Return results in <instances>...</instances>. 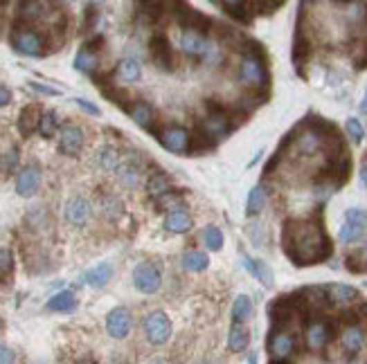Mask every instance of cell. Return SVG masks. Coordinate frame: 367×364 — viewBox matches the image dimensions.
I'll return each instance as SVG.
<instances>
[{
    "instance_id": "obj_29",
    "label": "cell",
    "mask_w": 367,
    "mask_h": 364,
    "mask_svg": "<svg viewBox=\"0 0 367 364\" xmlns=\"http://www.w3.org/2000/svg\"><path fill=\"white\" fill-rule=\"evenodd\" d=\"M118 75L122 81H127V84H133V81H138L142 77V66H140V61L138 59H122L118 63Z\"/></svg>"
},
{
    "instance_id": "obj_40",
    "label": "cell",
    "mask_w": 367,
    "mask_h": 364,
    "mask_svg": "<svg viewBox=\"0 0 367 364\" xmlns=\"http://www.w3.org/2000/svg\"><path fill=\"white\" fill-rule=\"evenodd\" d=\"M120 180L124 182V185H136V182H138V169H133V167H122L120 169Z\"/></svg>"
},
{
    "instance_id": "obj_24",
    "label": "cell",
    "mask_w": 367,
    "mask_h": 364,
    "mask_svg": "<svg viewBox=\"0 0 367 364\" xmlns=\"http://www.w3.org/2000/svg\"><path fill=\"white\" fill-rule=\"evenodd\" d=\"M111 277H113V268L109 266V263H100L97 268H93V270H88L86 275H84V281L91 288H104L106 284L111 281Z\"/></svg>"
},
{
    "instance_id": "obj_19",
    "label": "cell",
    "mask_w": 367,
    "mask_h": 364,
    "mask_svg": "<svg viewBox=\"0 0 367 364\" xmlns=\"http://www.w3.org/2000/svg\"><path fill=\"white\" fill-rule=\"evenodd\" d=\"M230 18H235L241 25L253 23V3H241V0H230V3H219Z\"/></svg>"
},
{
    "instance_id": "obj_20",
    "label": "cell",
    "mask_w": 367,
    "mask_h": 364,
    "mask_svg": "<svg viewBox=\"0 0 367 364\" xmlns=\"http://www.w3.org/2000/svg\"><path fill=\"white\" fill-rule=\"evenodd\" d=\"M97 41H93V43H86L82 50L77 52V57H75V68L79 70V72H86V75H91V72L97 68Z\"/></svg>"
},
{
    "instance_id": "obj_49",
    "label": "cell",
    "mask_w": 367,
    "mask_h": 364,
    "mask_svg": "<svg viewBox=\"0 0 367 364\" xmlns=\"http://www.w3.org/2000/svg\"><path fill=\"white\" fill-rule=\"evenodd\" d=\"M271 364H291L289 360H273Z\"/></svg>"
},
{
    "instance_id": "obj_32",
    "label": "cell",
    "mask_w": 367,
    "mask_h": 364,
    "mask_svg": "<svg viewBox=\"0 0 367 364\" xmlns=\"http://www.w3.org/2000/svg\"><path fill=\"white\" fill-rule=\"evenodd\" d=\"M203 241H205V248L212 250V252H219L223 248V234L219 227H205V232H203Z\"/></svg>"
},
{
    "instance_id": "obj_42",
    "label": "cell",
    "mask_w": 367,
    "mask_h": 364,
    "mask_svg": "<svg viewBox=\"0 0 367 364\" xmlns=\"http://www.w3.org/2000/svg\"><path fill=\"white\" fill-rule=\"evenodd\" d=\"M75 104H77L79 108H82V111H86L88 115H100V113H102L100 108H97L95 104L88 102V99H75Z\"/></svg>"
},
{
    "instance_id": "obj_8",
    "label": "cell",
    "mask_w": 367,
    "mask_h": 364,
    "mask_svg": "<svg viewBox=\"0 0 367 364\" xmlns=\"http://www.w3.org/2000/svg\"><path fill=\"white\" fill-rule=\"evenodd\" d=\"M181 12H174L176 14V21L181 23L183 30H194V32H208L210 30V25L212 21L205 14H201L199 9H192V7H187V5H176Z\"/></svg>"
},
{
    "instance_id": "obj_13",
    "label": "cell",
    "mask_w": 367,
    "mask_h": 364,
    "mask_svg": "<svg viewBox=\"0 0 367 364\" xmlns=\"http://www.w3.org/2000/svg\"><path fill=\"white\" fill-rule=\"evenodd\" d=\"M181 48L187 57L199 59V57H205V54H208L210 45H208V39H205V34L194 32V30H185L181 34Z\"/></svg>"
},
{
    "instance_id": "obj_22",
    "label": "cell",
    "mask_w": 367,
    "mask_h": 364,
    "mask_svg": "<svg viewBox=\"0 0 367 364\" xmlns=\"http://www.w3.org/2000/svg\"><path fill=\"white\" fill-rule=\"evenodd\" d=\"M241 261H244V268L250 272V275L262 281L266 288L273 286V272H271V268H268L264 261H257L253 257H248V254H246V257H241Z\"/></svg>"
},
{
    "instance_id": "obj_44",
    "label": "cell",
    "mask_w": 367,
    "mask_h": 364,
    "mask_svg": "<svg viewBox=\"0 0 367 364\" xmlns=\"http://www.w3.org/2000/svg\"><path fill=\"white\" fill-rule=\"evenodd\" d=\"M10 102H12V90L5 88V86H0V108H5Z\"/></svg>"
},
{
    "instance_id": "obj_23",
    "label": "cell",
    "mask_w": 367,
    "mask_h": 364,
    "mask_svg": "<svg viewBox=\"0 0 367 364\" xmlns=\"http://www.w3.org/2000/svg\"><path fill=\"white\" fill-rule=\"evenodd\" d=\"M75 306H77V299H75L73 290H61V293H57L50 299L46 308L52 313H70V311H75Z\"/></svg>"
},
{
    "instance_id": "obj_35",
    "label": "cell",
    "mask_w": 367,
    "mask_h": 364,
    "mask_svg": "<svg viewBox=\"0 0 367 364\" xmlns=\"http://www.w3.org/2000/svg\"><path fill=\"white\" fill-rule=\"evenodd\" d=\"M57 126H59V120H57V113H43L41 117V126H39V133L43 135V138H52V135L57 133Z\"/></svg>"
},
{
    "instance_id": "obj_38",
    "label": "cell",
    "mask_w": 367,
    "mask_h": 364,
    "mask_svg": "<svg viewBox=\"0 0 367 364\" xmlns=\"http://www.w3.org/2000/svg\"><path fill=\"white\" fill-rule=\"evenodd\" d=\"M345 223H352L356 227H367V212L365 209H358V207H352V209H347V214H345Z\"/></svg>"
},
{
    "instance_id": "obj_7",
    "label": "cell",
    "mask_w": 367,
    "mask_h": 364,
    "mask_svg": "<svg viewBox=\"0 0 367 364\" xmlns=\"http://www.w3.org/2000/svg\"><path fill=\"white\" fill-rule=\"evenodd\" d=\"M158 140L169 153H190L192 138L185 129H181V126H172V129L158 133Z\"/></svg>"
},
{
    "instance_id": "obj_30",
    "label": "cell",
    "mask_w": 367,
    "mask_h": 364,
    "mask_svg": "<svg viewBox=\"0 0 367 364\" xmlns=\"http://www.w3.org/2000/svg\"><path fill=\"white\" fill-rule=\"evenodd\" d=\"M210 266V259H208V254H203L199 250H187L183 254V268L185 270H190V272H203V270H208Z\"/></svg>"
},
{
    "instance_id": "obj_2",
    "label": "cell",
    "mask_w": 367,
    "mask_h": 364,
    "mask_svg": "<svg viewBox=\"0 0 367 364\" xmlns=\"http://www.w3.org/2000/svg\"><path fill=\"white\" fill-rule=\"evenodd\" d=\"M246 57L241 61V70H239V77H241V84L250 90H257V93H262L268 84V70H266V57L262 52V45L250 41V48L244 50Z\"/></svg>"
},
{
    "instance_id": "obj_43",
    "label": "cell",
    "mask_w": 367,
    "mask_h": 364,
    "mask_svg": "<svg viewBox=\"0 0 367 364\" xmlns=\"http://www.w3.org/2000/svg\"><path fill=\"white\" fill-rule=\"evenodd\" d=\"M30 88H34V90H37V93H41V95H50V97H57V95H61L57 88L41 86V84H37V81H30Z\"/></svg>"
},
{
    "instance_id": "obj_11",
    "label": "cell",
    "mask_w": 367,
    "mask_h": 364,
    "mask_svg": "<svg viewBox=\"0 0 367 364\" xmlns=\"http://www.w3.org/2000/svg\"><path fill=\"white\" fill-rule=\"evenodd\" d=\"M84 149V131L79 126H66L59 135V151L70 158H77Z\"/></svg>"
},
{
    "instance_id": "obj_10",
    "label": "cell",
    "mask_w": 367,
    "mask_h": 364,
    "mask_svg": "<svg viewBox=\"0 0 367 364\" xmlns=\"http://www.w3.org/2000/svg\"><path fill=\"white\" fill-rule=\"evenodd\" d=\"M106 331H109L111 338L115 340H124L131 331V315L127 308H113V311L106 315Z\"/></svg>"
},
{
    "instance_id": "obj_3",
    "label": "cell",
    "mask_w": 367,
    "mask_h": 364,
    "mask_svg": "<svg viewBox=\"0 0 367 364\" xmlns=\"http://www.w3.org/2000/svg\"><path fill=\"white\" fill-rule=\"evenodd\" d=\"M10 43H12V48L16 52L25 54V57H41L43 48H46V43H43V36L37 30H32L30 25H23V23H16L14 25L12 36H10Z\"/></svg>"
},
{
    "instance_id": "obj_37",
    "label": "cell",
    "mask_w": 367,
    "mask_h": 364,
    "mask_svg": "<svg viewBox=\"0 0 367 364\" xmlns=\"http://www.w3.org/2000/svg\"><path fill=\"white\" fill-rule=\"evenodd\" d=\"M361 234H363V227H356L352 223H345L343 227H340V232H338V239L343 241V243H352L356 239H361Z\"/></svg>"
},
{
    "instance_id": "obj_46",
    "label": "cell",
    "mask_w": 367,
    "mask_h": 364,
    "mask_svg": "<svg viewBox=\"0 0 367 364\" xmlns=\"http://www.w3.org/2000/svg\"><path fill=\"white\" fill-rule=\"evenodd\" d=\"M361 113L367 115V90H365V97H363V102H361Z\"/></svg>"
},
{
    "instance_id": "obj_16",
    "label": "cell",
    "mask_w": 367,
    "mask_h": 364,
    "mask_svg": "<svg viewBox=\"0 0 367 364\" xmlns=\"http://www.w3.org/2000/svg\"><path fill=\"white\" fill-rule=\"evenodd\" d=\"M66 218H68V223H73V225H84L88 218H91V203L82 196L70 198L66 203Z\"/></svg>"
},
{
    "instance_id": "obj_25",
    "label": "cell",
    "mask_w": 367,
    "mask_h": 364,
    "mask_svg": "<svg viewBox=\"0 0 367 364\" xmlns=\"http://www.w3.org/2000/svg\"><path fill=\"white\" fill-rule=\"evenodd\" d=\"M248 344H250L248 329H244V326H239V324H232V329L228 333V351L241 353V351H246Z\"/></svg>"
},
{
    "instance_id": "obj_47",
    "label": "cell",
    "mask_w": 367,
    "mask_h": 364,
    "mask_svg": "<svg viewBox=\"0 0 367 364\" xmlns=\"http://www.w3.org/2000/svg\"><path fill=\"white\" fill-rule=\"evenodd\" d=\"M149 364H172V362H167V360H160V358H158V360H151Z\"/></svg>"
},
{
    "instance_id": "obj_45",
    "label": "cell",
    "mask_w": 367,
    "mask_h": 364,
    "mask_svg": "<svg viewBox=\"0 0 367 364\" xmlns=\"http://www.w3.org/2000/svg\"><path fill=\"white\" fill-rule=\"evenodd\" d=\"M361 182H363V185H367V160L363 162V167H361Z\"/></svg>"
},
{
    "instance_id": "obj_6",
    "label": "cell",
    "mask_w": 367,
    "mask_h": 364,
    "mask_svg": "<svg viewBox=\"0 0 367 364\" xmlns=\"http://www.w3.org/2000/svg\"><path fill=\"white\" fill-rule=\"evenodd\" d=\"M163 284V275H160V270L154 266V263H140L133 270V286H136L140 293L145 295H154L156 290Z\"/></svg>"
},
{
    "instance_id": "obj_12",
    "label": "cell",
    "mask_w": 367,
    "mask_h": 364,
    "mask_svg": "<svg viewBox=\"0 0 367 364\" xmlns=\"http://www.w3.org/2000/svg\"><path fill=\"white\" fill-rule=\"evenodd\" d=\"M151 57H154L156 66L160 70H167V72L174 70V52L165 34H156L154 39H151Z\"/></svg>"
},
{
    "instance_id": "obj_28",
    "label": "cell",
    "mask_w": 367,
    "mask_h": 364,
    "mask_svg": "<svg viewBox=\"0 0 367 364\" xmlns=\"http://www.w3.org/2000/svg\"><path fill=\"white\" fill-rule=\"evenodd\" d=\"M129 115L142 129H151V124H154V108L145 102H136L133 106H129Z\"/></svg>"
},
{
    "instance_id": "obj_27",
    "label": "cell",
    "mask_w": 367,
    "mask_h": 364,
    "mask_svg": "<svg viewBox=\"0 0 367 364\" xmlns=\"http://www.w3.org/2000/svg\"><path fill=\"white\" fill-rule=\"evenodd\" d=\"M327 295L334 304H349V302H356L358 297V290L352 286H343V284H334V286H327Z\"/></svg>"
},
{
    "instance_id": "obj_5",
    "label": "cell",
    "mask_w": 367,
    "mask_h": 364,
    "mask_svg": "<svg viewBox=\"0 0 367 364\" xmlns=\"http://www.w3.org/2000/svg\"><path fill=\"white\" fill-rule=\"evenodd\" d=\"M145 335L151 344L156 347H163L172 338V322H169L167 313L163 311H154L145 317Z\"/></svg>"
},
{
    "instance_id": "obj_14",
    "label": "cell",
    "mask_w": 367,
    "mask_h": 364,
    "mask_svg": "<svg viewBox=\"0 0 367 364\" xmlns=\"http://www.w3.org/2000/svg\"><path fill=\"white\" fill-rule=\"evenodd\" d=\"M331 335H334V331H331V324L327 322H313L309 329H307V344L311 351H320L325 349L327 344L331 342Z\"/></svg>"
},
{
    "instance_id": "obj_34",
    "label": "cell",
    "mask_w": 367,
    "mask_h": 364,
    "mask_svg": "<svg viewBox=\"0 0 367 364\" xmlns=\"http://www.w3.org/2000/svg\"><path fill=\"white\" fill-rule=\"evenodd\" d=\"M169 187H172L169 185V178L163 176V174H154L149 180V194L151 196H167L169 191H172Z\"/></svg>"
},
{
    "instance_id": "obj_31",
    "label": "cell",
    "mask_w": 367,
    "mask_h": 364,
    "mask_svg": "<svg viewBox=\"0 0 367 364\" xmlns=\"http://www.w3.org/2000/svg\"><path fill=\"white\" fill-rule=\"evenodd\" d=\"M264 203H266L264 189L262 187H253V191H250L248 200H246V216H257L264 209Z\"/></svg>"
},
{
    "instance_id": "obj_15",
    "label": "cell",
    "mask_w": 367,
    "mask_h": 364,
    "mask_svg": "<svg viewBox=\"0 0 367 364\" xmlns=\"http://www.w3.org/2000/svg\"><path fill=\"white\" fill-rule=\"evenodd\" d=\"M39 185H41V174L37 167L23 169L19 178H16V191H19V196L23 198H32L39 191Z\"/></svg>"
},
{
    "instance_id": "obj_33",
    "label": "cell",
    "mask_w": 367,
    "mask_h": 364,
    "mask_svg": "<svg viewBox=\"0 0 367 364\" xmlns=\"http://www.w3.org/2000/svg\"><path fill=\"white\" fill-rule=\"evenodd\" d=\"M14 272V257L7 248H0V284H7V279Z\"/></svg>"
},
{
    "instance_id": "obj_4",
    "label": "cell",
    "mask_w": 367,
    "mask_h": 364,
    "mask_svg": "<svg viewBox=\"0 0 367 364\" xmlns=\"http://www.w3.org/2000/svg\"><path fill=\"white\" fill-rule=\"evenodd\" d=\"M208 122H205L203 129L208 131L210 138L214 140H221L226 138V135L235 129V120H232V115L226 106H221L219 102H214V99H208Z\"/></svg>"
},
{
    "instance_id": "obj_48",
    "label": "cell",
    "mask_w": 367,
    "mask_h": 364,
    "mask_svg": "<svg viewBox=\"0 0 367 364\" xmlns=\"http://www.w3.org/2000/svg\"><path fill=\"white\" fill-rule=\"evenodd\" d=\"M248 364H257V356H255V353H253V356L248 358Z\"/></svg>"
},
{
    "instance_id": "obj_50",
    "label": "cell",
    "mask_w": 367,
    "mask_h": 364,
    "mask_svg": "<svg viewBox=\"0 0 367 364\" xmlns=\"http://www.w3.org/2000/svg\"><path fill=\"white\" fill-rule=\"evenodd\" d=\"M82 364H95V362H91V360H86V362H82Z\"/></svg>"
},
{
    "instance_id": "obj_9",
    "label": "cell",
    "mask_w": 367,
    "mask_h": 364,
    "mask_svg": "<svg viewBox=\"0 0 367 364\" xmlns=\"http://www.w3.org/2000/svg\"><path fill=\"white\" fill-rule=\"evenodd\" d=\"M295 349V338L291 333L273 329L268 335V353L273 356V360H289V356Z\"/></svg>"
},
{
    "instance_id": "obj_21",
    "label": "cell",
    "mask_w": 367,
    "mask_h": 364,
    "mask_svg": "<svg viewBox=\"0 0 367 364\" xmlns=\"http://www.w3.org/2000/svg\"><path fill=\"white\" fill-rule=\"evenodd\" d=\"M340 344H343V349L349 353V356H356L358 351L363 349L365 344V335L363 331L358 329V326H347V329L343 331V335H340Z\"/></svg>"
},
{
    "instance_id": "obj_36",
    "label": "cell",
    "mask_w": 367,
    "mask_h": 364,
    "mask_svg": "<svg viewBox=\"0 0 367 364\" xmlns=\"http://www.w3.org/2000/svg\"><path fill=\"white\" fill-rule=\"evenodd\" d=\"M118 151L111 149V147H106L100 151V156H97V162H100V167L106 169V171H113L115 167H118Z\"/></svg>"
},
{
    "instance_id": "obj_26",
    "label": "cell",
    "mask_w": 367,
    "mask_h": 364,
    "mask_svg": "<svg viewBox=\"0 0 367 364\" xmlns=\"http://www.w3.org/2000/svg\"><path fill=\"white\" fill-rule=\"evenodd\" d=\"M250 317H253V299L248 295H239L235 299V304H232V322L241 326L244 322H248Z\"/></svg>"
},
{
    "instance_id": "obj_39",
    "label": "cell",
    "mask_w": 367,
    "mask_h": 364,
    "mask_svg": "<svg viewBox=\"0 0 367 364\" xmlns=\"http://www.w3.org/2000/svg\"><path fill=\"white\" fill-rule=\"evenodd\" d=\"M345 129H347V133H349V138H352L356 144H361V142H363V138H365V129H363V124L356 120V117H349L347 124H345Z\"/></svg>"
},
{
    "instance_id": "obj_17",
    "label": "cell",
    "mask_w": 367,
    "mask_h": 364,
    "mask_svg": "<svg viewBox=\"0 0 367 364\" xmlns=\"http://www.w3.org/2000/svg\"><path fill=\"white\" fill-rule=\"evenodd\" d=\"M41 108L39 106H25L21 111V117H19V131L21 135H25V138H30V135L34 133L41 126Z\"/></svg>"
},
{
    "instance_id": "obj_1",
    "label": "cell",
    "mask_w": 367,
    "mask_h": 364,
    "mask_svg": "<svg viewBox=\"0 0 367 364\" xmlns=\"http://www.w3.org/2000/svg\"><path fill=\"white\" fill-rule=\"evenodd\" d=\"M284 252L295 266H313L331 257V241L322 227L320 216L311 221H286L282 230Z\"/></svg>"
},
{
    "instance_id": "obj_18",
    "label": "cell",
    "mask_w": 367,
    "mask_h": 364,
    "mask_svg": "<svg viewBox=\"0 0 367 364\" xmlns=\"http://www.w3.org/2000/svg\"><path fill=\"white\" fill-rule=\"evenodd\" d=\"M165 227L169 232H174V234H185V232H190V227H192V216L187 214V209L176 207V209H172V212L167 214Z\"/></svg>"
},
{
    "instance_id": "obj_41",
    "label": "cell",
    "mask_w": 367,
    "mask_h": 364,
    "mask_svg": "<svg viewBox=\"0 0 367 364\" xmlns=\"http://www.w3.org/2000/svg\"><path fill=\"white\" fill-rule=\"evenodd\" d=\"M14 362H16L14 351L7 344H0V364H14Z\"/></svg>"
}]
</instances>
